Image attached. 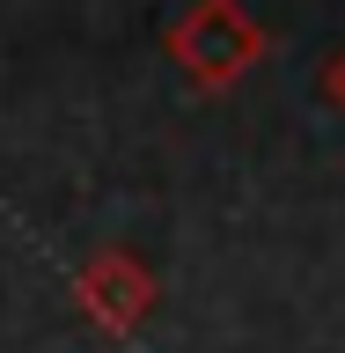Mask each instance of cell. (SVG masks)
Listing matches in <instances>:
<instances>
[{
	"label": "cell",
	"mask_w": 345,
	"mask_h": 353,
	"mask_svg": "<svg viewBox=\"0 0 345 353\" xmlns=\"http://www.w3.org/2000/svg\"><path fill=\"white\" fill-rule=\"evenodd\" d=\"M162 52H169V66L198 96H220V88L250 81V74L272 59V37H264V22L250 15L242 0H191V8L169 22Z\"/></svg>",
	"instance_id": "cell-1"
},
{
	"label": "cell",
	"mask_w": 345,
	"mask_h": 353,
	"mask_svg": "<svg viewBox=\"0 0 345 353\" xmlns=\"http://www.w3.org/2000/svg\"><path fill=\"white\" fill-rule=\"evenodd\" d=\"M74 302H81V316L96 331L125 339V331H140L154 316V272L132 258V250H96V258L74 272Z\"/></svg>",
	"instance_id": "cell-2"
},
{
	"label": "cell",
	"mask_w": 345,
	"mask_h": 353,
	"mask_svg": "<svg viewBox=\"0 0 345 353\" xmlns=\"http://www.w3.org/2000/svg\"><path fill=\"white\" fill-rule=\"evenodd\" d=\"M324 96H331V103H338V110H345V52H338V59H331V66H324Z\"/></svg>",
	"instance_id": "cell-3"
}]
</instances>
